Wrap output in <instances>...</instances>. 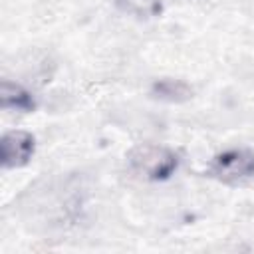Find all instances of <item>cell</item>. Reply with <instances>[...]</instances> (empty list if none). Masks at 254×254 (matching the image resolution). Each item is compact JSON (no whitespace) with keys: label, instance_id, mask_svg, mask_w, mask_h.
Returning <instances> with one entry per match:
<instances>
[{"label":"cell","instance_id":"cell-1","mask_svg":"<svg viewBox=\"0 0 254 254\" xmlns=\"http://www.w3.org/2000/svg\"><path fill=\"white\" fill-rule=\"evenodd\" d=\"M127 165L147 181H167L179 169V155L165 145L143 143L127 153Z\"/></svg>","mask_w":254,"mask_h":254},{"label":"cell","instance_id":"cell-2","mask_svg":"<svg viewBox=\"0 0 254 254\" xmlns=\"http://www.w3.org/2000/svg\"><path fill=\"white\" fill-rule=\"evenodd\" d=\"M206 175L226 185L248 181L254 177V151L248 147L224 149L210 159Z\"/></svg>","mask_w":254,"mask_h":254},{"label":"cell","instance_id":"cell-3","mask_svg":"<svg viewBox=\"0 0 254 254\" xmlns=\"http://www.w3.org/2000/svg\"><path fill=\"white\" fill-rule=\"evenodd\" d=\"M36 137L26 129L6 131L0 139V163L4 169H20L32 161Z\"/></svg>","mask_w":254,"mask_h":254},{"label":"cell","instance_id":"cell-4","mask_svg":"<svg viewBox=\"0 0 254 254\" xmlns=\"http://www.w3.org/2000/svg\"><path fill=\"white\" fill-rule=\"evenodd\" d=\"M0 107L6 111L18 113H32L36 109L34 93L18 81L2 79L0 81Z\"/></svg>","mask_w":254,"mask_h":254},{"label":"cell","instance_id":"cell-5","mask_svg":"<svg viewBox=\"0 0 254 254\" xmlns=\"http://www.w3.org/2000/svg\"><path fill=\"white\" fill-rule=\"evenodd\" d=\"M151 97L167 101V103H183L192 97V87L185 79L175 77H161L155 79L151 85Z\"/></svg>","mask_w":254,"mask_h":254},{"label":"cell","instance_id":"cell-6","mask_svg":"<svg viewBox=\"0 0 254 254\" xmlns=\"http://www.w3.org/2000/svg\"><path fill=\"white\" fill-rule=\"evenodd\" d=\"M115 6L137 20H151L163 12V0H115Z\"/></svg>","mask_w":254,"mask_h":254}]
</instances>
